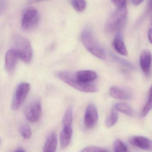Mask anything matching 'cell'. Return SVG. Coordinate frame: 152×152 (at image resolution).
<instances>
[{
    "mask_svg": "<svg viewBox=\"0 0 152 152\" xmlns=\"http://www.w3.org/2000/svg\"><path fill=\"white\" fill-rule=\"evenodd\" d=\"M81 39L85 48L91 54L100 59H106V53L97 42L91 28L86 27L83 29L81 33Z\"/></svg>",
    "mask_w": 152,
    "mask_h": 152,
    "instance_id": "6da1fadb",
    "label": "cell"
},
{
    "mask_svg": "<svg viewBox=\"0 0 152 152\" xmlns=\"http://www.w3.org/2000/svg\"><path fill=\"white\" fill-rule=\"evenodd\" d=\"M58 78L75 89L86 93H94L98 91L96 86L92 83H84L80 81L75 74L68 71H58L56 73Z\"/></svg>",
    "mask_w": 152,
    "mask_h": 152,
    "instance_id": "7a4b0ae2",
    "label": "cell"
},
{
    "mask_svg": "<svg viewBox=\"0 0 152 152\" xmlns=\"http://www.w3.org/2000/svg\"><path fill=\"white\" fill-rule=\"evenodd\" d=\"M127 16L126 6L117 8L106 21L104 27L105 32L108 34L119 32L126 23Z\"/></svg>",
    "mask_w": 152,
    "mask_h": 152,
    "instance_id": "3957f363",
    "label": "cell"
},
{
    "mask_svg": "<svg viewBox=\"0 0 152 152\" xmlns=\"http://www.w3.org/2000/svg\"><path fill=\"white\" fill-rule=\"evenodd\" d=\"M14 50L19 58L26 63H29L33 57V50L28 39L19 35H14L12 38Z\"/></svg>",
    "mask_w": 152,
    "mask_h": 152,
    "instance_id": "277c9868",
    "label": "cell"
},
{
    "mask_svg": "<svg viewBox=\"0 0 152 152\" xmlns=\"http://www.w3.org/2000/svg\"><path fill=\"white\" fill-rule=\"evenodd\" d=\"M30 84L26 82L20 83L18 85L13 95L11 104L12 110H17L19 109L26 98L29 90Z\"/></svg>",
    "mask_w": 152,
    "mask_h": 152,
    "instance_id": "5b68a950",
    "label": "cell"
},
{
    "mask_svg": "<svg viewBox=\"0 0 152 152\" xmlns=\"http://www.w3.org/2000/svg\"><path fill=\"white\" fill-rule=\"evenodd\" d=\"M40 20L38 11L34 8L27 9L22 16L21 26L25 30H29L35 27Z\"/></svg>",
    "mask_w": 152,
    "mask_h": 152,
    "instance_id": "8992f818",
    "label": "cell"
},
{
    "mask_svg": "<svg viewBox=\"0 0 152 152\" xmlns=\"http://www.w3.org/2000/svg\"><path fill=\"white\" fill-rule=\"evenodd\" d=\"M42 112V106L41 101L36 99L32 101L28 106L26 111L27 119L31 122H36L39 120Z\"/></svg>",
    "mask_w": 152,
    "mask_h": 152,
    "instance_id": "52a82bcc",
    "label": "cell"
},
{
    "mask_svg": "<svg viewBox=\"0 0 152 152\" xmlns=\"http://www.w3.org/2000/svg\"><path fill=\"white\" fill-rule=\"evenodd\" d=\"M98 120V114L96 107L93 104L88 105L85 112L84 123L87 128H93Z\"/></svg>",
    "mask_w": 152,
    "mask_h": 152,
    "instance_id": "ba28073f",
    "label": "cell"
},
{
    "mask_svg": "<svg viewBox=\"0 0 152 152\" xmlns=\"http://www.w3.org/2000/svg\"><path fill=\"white\" fill-rule=\"evenodd\" d=\"M131 144L147 151H152V141L149 138L140 136L133 137L129 139Z\"/></svg>",
    "mask_w": 152,
    "mask_h": 152,
    "instance_id": "9c48e42d",
    "label": "cell"
},
{
    "mask_svg": "<svg viewBox=\"0 0 152 152\" xmlns=\"http://www.w3.org/2000/svg\"><path fill=\"white\" fill-rule=\"evenodd\" d=\"M152 61L151 54L150 51L145 50L140 55L141 69L145 75H148L151 70Z\"/></svg>",
    "mask_w": 152,
    "mask_h": 152,
    "instance_id": "30bf717a",
    "label": "cell"
},
{
    "mask_svg": "<svg viewBox=\"0 0 152 152\" xmlns=\"http://www.w3.org/2000/svg\"><path fill=\"white\" fill-rule=\"evenodd\" d=\"M19 56L14 49L9 50L5 56V66L7 71L11 72L13 71L17 65Z\"/></svg>",
    "mask_w": 152,
    "mask_h": 152,
    "instance_id": "8fae6325",
    "label": "cell"
},
{
    "mask_svg": "<svg viewBox=\"0 0 152 152\" xmlns=\"http://www.w3.org/2000/svg\"><path fill=\"white\" fill-rule=\"evenodd\" d=\"M73 135V129L71 127H63L60 137V142L61 149L66 148L70 144Z\"/></svg>",
    "mask_w": 152,
    "mask_h": 152,
    "instance_id": "7c38bea8",
    "label": "cell"
},
{
    "mask_svg": "<svg viewBox=\"0 0 152 152\" xmlns=\"http://www.w3.org/2000/svg\"><path fill=\"white\" fill-rule=\"evenodd\" d=\"M75 75L80 81L84 83H91L97 78L96 72L91 70H79Z\"/></svg>",
    "mask_w": 152,
    "mask_h": 152,
    "instance_id": "4fadbf2b",
    "label": "cell"
},
{
    "mask_svg": "<svg viewBox=\"0 0 152 152\" xmlns=\"http://www.w3.org/2000/svg\"><path fill=\"white\" fill-rule=\"evenodd\" d=\"M113 45L114 49L121 55L126 56L127 55V50L123 41L122 36L119 32L116 33V36L113 39Z\"/></svg>",
    "mask_w": 152,
    "mask_h": 152,
    "instance_id": "5bb4252c",
    "label": "cell"
},
{
    "mask_svg": "<svg viewBox=\"0 0 152 152\" xmlns=\"http://www.w3.org/2000/svg\"><path fill=\"white\" fill-rule=\"evenodd\" d=\"M58 145V139L55 133H52L49 135L46 139L43 147L45 152H54L56 151Z\"/></svg>",
    "mask_w": 152,
    "mask_h": 152,
    "instance_id": "9a60e30c",
    "label": "cell"
},
{
    "mask_svg": "<svg viewBox=\"0 0 152 152\" xmlns=\"http://www.w3.org/2000/svg\"><path fill=\"white\" fill-rule=\"evenodd\" d=\"M109 94L112 98L118 100H127L129 98L127 93L118 87H112L110 88Z\"/></svg>",
    "mask_w": 152,
    "mask_h": 152,
    "instance_id": "2e32d148",
    "label": "cell"
},
{
    "mask_svg": "<svg viewBox=\"0 0 152 152\" xmlns=\"http://www.w3.org/2000/svg\"><path fill=\"white\" fill-rule=\"evenodd\" d=\"M73 110L72 107H68L62 119V124L63 127H71L73 122Z\"/></svg>",
    "mask_w": 152,
    "mask_h": 152,
    "instance_id": "e0dca14e",
    "label": "cell"
},
{
    "mask_svg": "<svg viewBox=\"0 0 152 152\" xmlns=\"http://www.w3.org/2000/svg\"><path fill=\"white\" fill-rule=\"evenodd\" d=\"M118 111L115 106H113L105 121V125L107 127H111L117 123L118 118Z\"/></svg>",
    "mask_w": 152,
    "mask_h": 152,
    "instance_id": "ac0fdd59",
    "label": "cell"
},
{
    "mask_svg": "<svg viewBox=\"0 0 152 152\" xmlns=\"http://www.w3.org/2000/svg\"><path fill=\"white\" fill-rule=\"evenodd\" d=\"M114 106L118 111L122 112L128 116H132L134 113L133 109L127 104L119 103L116 104Z\"/></svg>",
    "mask_w": 152,
    "mask_h": 152,
    "instance_id": "d6986e66",
    "label": "cell"
},
{
    "mask_svg": "<svg viewBox=\"0 0 152 152\" xmlns=\"http://www.w3.org/2000/svg\"><path fill=\"white\" fill-rule=\"evenodd\" d=\"M21 136L25 139H28L32 136V130L30 127L27 124H22L19 129Z\"/></svg>",
    "mask_w": 152,
    "mask_h": 152,
    "instance_id": "ffe728a7",
    "label": "cell"
},
{
    "mask_svg": "<svg viewBox=\"0 0 152 152\" xmlns=\"http://www.w3.org/2000/svg\"><path fill=\"white\" fill-rule=\"evenodd\" d=\"M70 2L74 9L78 12L84 11L86 7V0H70Z\"/></svg>",
    "mask_w": 152,
    "mask_h": 152,
    "instance_id": "44dd1931",
    "label": "cell"
},
{
    "mask_svg": "<svg viewBox=\"0 0 152 152\" xmlns=\"http://www.w3.org/2000/svg\"><path fill=\"white\" fill-rule=\"evenodd\" d=\"M152 109V85L150 90L149 96L148 101L144 107L142 112L141 116L142 117H145Z\"/></svg>",
    "mask_w": 152,
    "mask_h": 152,
    "instance_id": "7402d4cb",
    "label": "cell"
},
{
    "mask_svg": "<svg viewBox=\"0 0 152 152\" xmlns=\"http://www.w3.org/2000/svg\"><path fill=\"white\" fill-rule=\"evenodd\" d=\"M113 149L114 152H126L128 148L126 145L119 139H117L114 142L113 145Z\"/></svg>",
    "mask_w": 152,
    "mask_h": 152,
    "instance_id": "603a6c76",
    "label": "cell"
},
{
    "mask_svg": "<svg viewBox=\"0 0 152 152\" xmlns=\"http://www.w3.org/2000/svg\"><path fill=\"white\" fill-rule=\"evenodd\" d=\"M110 55L112 57V58H113V59L116 61L118 63H120L121 65L124 66V67H126V68H128L130 69H134L135 68L134 66L130 62H129L127 61L121 59L120 57H118L116 55H114L113 54L111 53Z\"/></svg>",
    "mask_w": 152,
    "mask_h": 152,
    "instance_id": "cb8c5ba5",
    "label": "cell"
},
{
    "mask_svg": "<svg viewBox=\"0 0 152 152\" xmlns=\"http://www.w3.org/2000/svg\"><path fill=\"white\" fill-rule=\"evenodd\" d=\"M109 150L105 148L95 146H89L82 149L81 152H107Z\"/></svg>",
    "mask_w": 152,
    "mask_h": 152,
    "instance_id": "d4e9b609",
    "label": "cell"
},
{
    "mask_svg": "<svg viewBox=\"0 0 152 152\" xmlns=\"http://www.w3.org/2000/svg\"><path fill=\"white\" fill-rule=\"evenodd\" d=\"M5 9V2L4 0H0V15L4 11Z\"/></svg>",
    "mask_w": 152,
    "mask_h": 152,
    "instance_id": "484cf974",
    "label": "cell"
},
{
    "mask_svg": "<svg viewBox=\"0 0 152 152\" xmlns=\"http://www.w3.org/2000/svg\"><path fill=\"white\" fill-rule=\"evenodd\" d=\"M144 0H132V3L135 5H138L141 4Z\"/></svg>",
    "mask_w": 152,
    "mask_h": 152,
    "instance_id": "4316f807",
    "label": "cell"
},
{
    "mask_svg": "<svg viewBox=\"0 0 152 152\" xmlns=\"http://www.w3.org/2000/svg\"><path fill=\"white\" fill-rule=\"evenodd\" d=\"M148 37L150 42L152 44V29H150L148 32Z\"/></svg>",
    "mask_w": 152,
    "mask_h": 152,
    "instance_id": "83f0119b",
    "label": "cell"
},
{
    "mask_svg": "<svg viewBox=\"0 0 152 152\" xmlns=\"http://www.w3.org/2000/svg\"><path fill=\"white\" fill-rule=\"evenodd\" d=\"M148 8L149 10H152V0H149L148 4Z\"/></svg>",
    "mask_w": 152,
    "mask_h": 152,
    "instance_id": "f1b7e54d",
    "label": "cell"
},
{
    "mask_svg": "<svg viewBox=\"0 0 152 152\" xmlns=\"http://www.w3.org/2000/svg\"><path fill=\"white\" fill-rule=\"evenodd\" d=\"M15 152H25V150L22 147H20L17 148V150L15 151Z\"/></svg>",
    "mask_w": 152,
    "mask_h": 152,
    "instance_id": "f546056e",
    "label": "cell"
},
{
    "mask_svg": "<svg viewBox=\"0 0 152 152\" xmlns=\"http://www.w3.org/2000/svg\"><path fill=\"white\" fill-rule=\"evenodd\" d=\"M46 1V0H30V3H37L39 2L42 1Z\"/></svg>",
    "mask_w": 152,
    "mask_h": 152,
    "instance_id": "4dcf8cb0",
    "label": "cell"
},
{
    "mask_svg": "<svg viewBox=\"0 0 152 152\" xmlns=\"http://www.w3.org/2000/svg\"></svg>",
    "mask_w": 152,
    "mask_h": 152,
    "instance_id": "1f68e13d",
    "label": "cell"
},
{
    "mask_svg": "<svg viewBox=\"0 0 152 152\" xmlns=\"http://www.w3.org/2000/svg\"></svg>",
    "mask_w": 152,
    "mask_h": 152,
    "instance_id": "d6a6232c",
    "label": "cell"
}]
</instances>
